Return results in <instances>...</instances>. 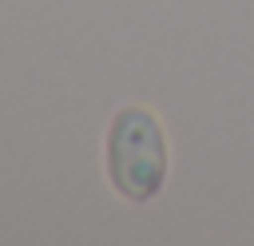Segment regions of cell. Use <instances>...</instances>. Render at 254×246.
<instances>
[{"instance_id": "cell-1", "label": "cell", "mask_w": 254, "mask_h": 246, "mask_svg": "<svg viewBox=\"0 0 254 246\" xmlns=\"http://www.w3.org/2000/svg\"><path fill=\"white\" fill-rule=\"evenodd\" d=\"M103 163H107V183L123 202L135 206L155 202L171 175V143L159 111L147 103H123L107 123Z\"/></svg>"}]
</instances>
